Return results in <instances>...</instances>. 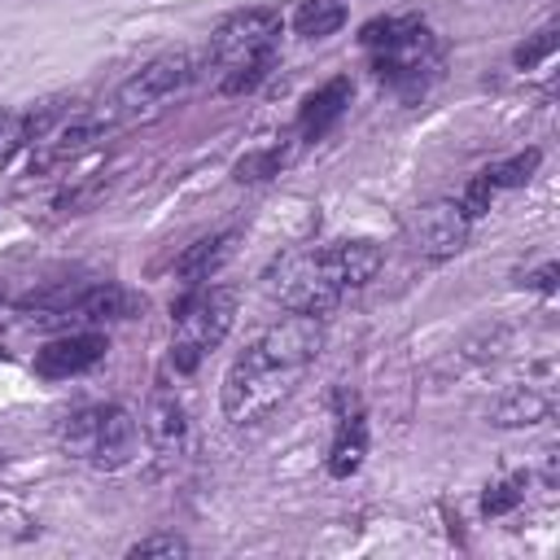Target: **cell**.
<instances>
[{"mask_svg":"<svg viewBox=\"0 0 560 560\" xmlns=\"http://www.w3.org/2000/svg\"><path fill=\"white\" fill-rule=\"evenodd\" d=\"M551 407H556L551 389H542V385H512L508 394H499L490 402V424H499V429H529V424L547 420Z\"/></svg>","mask_w":560,"mask_h":560,"instance_id":"15","label":"cell"},{"mask_svg":"<svg viewBox=\"0 0 560 560\" xmlns=\"http://www.w3.org/2000/svg\"><path fill=\"white\" fill-rule=\"evenodd\" d=\"M280 52V13L276 9H241L232 13L206 48V61L214 70V83L223 96H241L254 92Z\"/></svg>","mask_w":560,"mask_h":560,"instance_id":"3","label":"cell"},{"mask_svg":"<svg viewBox=\"0 0 560 560\" xmlns=\"http://www.w3.org/2000/svg\"><path fill=\"white\" fill-rule=\"evenodd\" d=\"M341 293H346V289L332 280V271H328V262L319 258V249L293 254V258H284L280 271H276V298H280V306L293 311V315H315V319H324V315L337 311Z\"/></svg>","mask_w":560,"mask_h":560,"instance_id":"7","label":"cell"},{"mask_svg":"<svg viewBox=\"0 0 560 560\" xmlns=\"http://www.w3.org/2000/svg\"><path fill=\"white\" fill-rule=\"evenodd\" d=\"M197 70H201L197 52H162L149 66H140L109 96V105L96 118L105 122V131L109 127H131V122H153V118H162L197 83Z\"/></svg>","mask_w":560,"mask_h":560,"instance_id":"4","label":"cell"},{"mask_svg":"<svg viewBox=\"0 0 560 560\" xmlns=\"http://www.w3.org/2000/svg\"><path fill=\"white\" fill-rule=\"evenodd\" d=\"M122 306H127L122 289L105 280V284H92V289H79V293H61V298L44 302V315H39V319H44V324H57V328H66V332H74V328H96V324L118 319Z\"/></svg>","mask_w":560,"mask_h":560,"instance_id":"9","label":"cell"},{"mask_svg":"<svg viewBox=\"0 0 560 560\" xmlns=\"http://www.w3.org/2000/svg\"><path fill=\"white\" fill-rule=\"evenodd\" d=\"M332 411H337V424H332V446H328V472L354 477L363 468V455H368V420H363L359 398L346 389L332 398Z\"/></svg>","mask_w":560,"mask_h":560,"instance_id":"11","label":"cell"},{"mask_svg":"<svg viewBox=\"0 0 560 560\" xmlns=\"http://www.w3.org/2000/svg\"><path fill=\"white\" fill-rule=\"evenodd\" d=\"M298 149H302V140L298 136H289L284 144L276 140V144H262V149H254V153H245V158H236V166H232V179H241V184H258V179H271V175H280L293 158H298Z\"/></svg>","mask_w":560,"mask_h":560,"instance_id":"17","label":"cell"},{"mask_svg":"<svg viewBox=\"0 0 560 560\" xmlns=\"http://www.w3.org/2000/svg\"><path fill=\"white\" fill-rule=\"evenodd\" d=\"M236 302H241V293L232 284H201L192 298L179 302L175 332H171L175 372H197L201 359L223 346V337L236 324Z\"/></svg>","mask_w":560,"mask_h":560,"instance_id":"6","label":"cell"},{"mask_svg":"<svg viewBox=\"0 0 560 560\" xmlns=\"http://www.w3.org/2000/svg\"><path fill=\"white\" fill-rule=\"evenodd\" d=\"M57 446L61 455L88 464V468H101V472H114L122 464L136 459V446H140V424L127 407L118 402H92V407H74L61 424H57Z\"/></svg>","mask_w":560,"mask_h":560,"instance_id":"5","label":"cell"},{"mask_svg":"<svg viewBox=\"0 0 560 560\" xmlns=\"http://www.w3.org/2000/svg\"><path fill=\"white\" fill-rule=\"evenodd\" d=\"M324 354V319L315 315H284L271 328H262L228 368L223 376V416L228 424H262L280 402L293 398L302 376Z\"/></svg>","mask_w":560,"mask_h":560,"instance_id":"1","label":"cell"},{"mask_svg":"<svg viewBox=\"0 0 560 560\" xmlns=\"http://www.w3.org/2000/svg\"><path fill=\"white\" fill-rule=\"evenodd\" d=\"M346 22V0H298L293 9V31L302 39H328Z\"/></svg>","mask_w":560,"mask_h":560,"instance_id":"18","label":"cell"},{"mask_svg":"<svg viewBox=\"0 0 560 560\" xmlns=\"http://www.w3.org/2000/svg\"><path fill=\"white\" fill-rule=\"evenodd\" d=\"M319 258L328 262V271H332V280L341 284V289H363L376 271H381V262H385V254H381V245H372V241H328L324 249H319Z\"/></svg>","mask_w":560,"mask_h":560,"instance_id":"14","label":"cell"},{"mask_svg":"<svg viewBox=\"0 0 560 560\" xmlns=\"http://www.w3.org/2000/svg\"><path fill=\"white\" fill-rule=\"evenodd\" d=\"M127 556L131 560H179V556H188V542L179 534H153V538L131 542Z\"/></svg>","mask_w":560,"mask_h":560,"instance_id":"21","label":"cell"},{"mask_svg":"<svg viewBox=\"0 0 560 560\" xmlns=\"http://www.w3.org/2000/svg\"><path fill=\"white\" fill-rule=\"evenodd\" d=\"M109 341L105 332L96 328H74V332H61L57 341L39 346L35 350V372L48 376V381H66V376H83L88 368H96L105 359Z\"/></svg>","mask_w":560,"mask_h":560,"instance_id":"10","label":"cell"},{"mask_svg":"<svg viewBox=\"0 0 560 560\" xmlns=\"http://www.w3.org/2000/svg\"><path fill=\"white\" fill-rule=\"evenodd\" d=\"M468 236H472V219L459 206V197H438V201L420 206L411 219V245H416V254H424L433 262L455 258L468 245Z\"/></svg>","mask_w":560,"mask_h":560,"instance_id":"8","label":"cell"},{"mask_svg":"<svg viewBox=\"0 0 560 560\" xmlns=\"http://www.w3.org/2000/svg\"><path fill=\"white\" fill-rule=\"evenodd\" d=\"M346 109H350V79L337 74V79H328L324 88H315V92L302 101V114H298L293 136H298L302 144H311V140H319V136H328V131L341 122Z\"/></svg>","mask_w":560,"mask_h":560,"instance_id":"13","label":"cell"},{"mask_svg":"<svg viewBox=\"0 0 560 560\" xmlns=\"http://www.w3.org/2000/svg\"><path fill=\"white\" fill-rule=\"evenodd\" d=\"M556 44H560V35H556V22H551V26H542V31H538L529 44H521V48L512 52V61H516L521 70H534L538 61H547V57L556 52Z\"/></svg>","mask_w":560,"mask_h":560,"instance_id":"22","label":"cell"},{"mask_svg":"<svg viewBox=\"0 0 560 560\" xmlns=\"http://www.w3.org/2000/svg\"><path fill=\"white\" fill-rule=\"evenodd\" d=\"M525 472H508V477H499V481H490L486 486V494H481V512L486 516H508L512 508H521L525 503Z\"/></svg>","mask_w":560,"mask_h":560,"instance_id":"20","label":"cell"},{"mask_svg":"<svg viewBox=\"0 0 560 560\" xmlns=\"http://www.w3.org/2000/svg\"><path fill=\"white\" fill-rule=\"evenodd\" d=\"M556 276H560V262H556V258H547V262H542V267H538V271H534L525 284H534V289L551 293V289H556Z\"/></svg>","mask_w":560,"mask_h":560,"instance_id":"23","label":"cell"},{"mask_svg":"<svg viewBox=\"0 0 560 560\" xmlns=\"http://www.w3.org/2000/svg\"><path fill=\"white\" fill-rule=\"evenodd\" d=\"M538 162H542V149H521V153H512V158H503V162H494V166L477 171V179L486 184V192L521 188V184H529V179H534Z\"/></svg>","mask_w":560,"mask_h":560,"instance_id":"19","label":"cell"},{"mask_svg":"<svg viewBox=\"0 0 560 560\" xmlns=\"http://www.w3.org/2000/svg\"><path fill=\"white\" fill-rule=\"evenodd\" d=\"M232 241H236V232L228 228V232H214V236H201V241H192L184 254H179V262H175V271L188 280V284H206L228 258H232Z\"/></svg>","mask_w":560,"mask_h":560,"instance_id":"16","label":"cell"},{"mask_svg":"<svg viewBox=\"0 0 560 560\" xmlns=\"http://www.w3.org/2000/svg\"><path fill=\"white\" fill-rule=\"evenodd\" d=\"M144 438H149V446H153L162 459H171V455L184 451V442H188V407H184V398H179L175 389L158 385V389L149 394V407H144Z\"/></svg>","mask_w":560,"mask_h":560,"instance_id":"12","label":"cell"},{"mask_svg":"<svg viewBox=\"0 0 560 560\" xmlns=\"http://www.w3.org/2000/svg\"><path fill=\"white\" fill-rule=\"evenodd\" d=\"M363 48L372 57L376 79L398 92L402 101L424 96V88L438 79L442 70V44L438 35L424 26V18L402 13V18H376L363 26Z\"/></svg>","mask_w":560,"mask_h":560,"instance_id":"2","label":"cell"},{"mask_svg":"<svg viewBox=\"0 0 560 560\" xmlns=\"http://www.w3.org/2000/svg\"><path fill=\"white\" fill-rule=\"evenodd\" d=\"M0 140H4V131H0ZM13 144H18V140H9V144H0V162H4L9 153H13Z\"/></svg>","mask_w":560,"mask_h":560,"instance_id":"24","label":"cell"}]
</instances>
